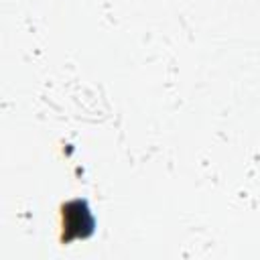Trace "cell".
<instances>
[{"label":"cell","mask_w":260,"mask_h":260,"mask_svg":"<svg viewBox=\"0 0 260 260\" xmlns=\"http://www.w3.org/2000/svg\"><path fill=\"white\" fill-rule=\"evenodd\" d=\"M95 219L83 201H71L63 207V240H85L93 232Z\"/></svg>","instance_id":"1"}]
</instances>
